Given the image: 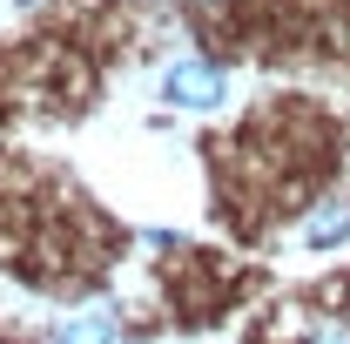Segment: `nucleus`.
<instances>
[{
	"mask_svg": "<svg viewBox=\"0 0 350 344\" xmlns=\"http://www.w3.org/2000/svg\"><path fill=\"white\" fill-rule=\"evenodd\" d=\"M222 75L209 61H169V75H162V95H169L175 108H216L222 101Z\"/></svg>",
	"mask_w": 350,
	"mask_h": 344,
	"instance_id": "obj_1",
	"label": "nucleus"
},
{
	"mask_svg": "<svg viewBox=\"0 0 350 344\" xmlns=\"http://www.w3.org/2000/svg\"><path fill=\"white\" fill-rule=\"evenodd\" d=\"M344 236H350V196H344V203L330 196L323 210L310 216V236H304V243H310V250H330V243H344Z\"/></svg>",
	"mask_w": 350,
	"mask_h": 344,
	"instance_id": "obj_2",
	"label": "nucleus"
},
{
	"mask_svg": "<svg viewBox=\"0 0 350 344\" xmlns=\"http://www.w3.org/2000/svg\"><path fill=\"white\" fill-rule=\"evenodd\" d=\"M54 344H115V324H108L101 310H81V317L61 324V338H54Z\"/></svg>",
	"mask_w": 350,
	"mask_h": 344,
	"instance_id": "obj_3",
	"label": "nucleus"
},
{
	"mask_svg": "<svg viewBox=\"0 0 350 344\" xmlns=\"http://www.w3.org/2000/svg\"><path fill=\"white\" fill-rule=\"evenodd\" d=\"M290 344H350V317H344V310H323V317H317V324H304Z\"/></svg>",
	"mask_w": 350,
	"mask_h": 344,
	"instance_id": "obj_4",
	"label": "nucleus"
},
{
	"mask_svg": "<svg viewBox=\"0 0 350 344\" xmlns=\"http://www.w3.org/2000/svg\"><path fill=\"white\" fill-rule=\"evenodd\" d=\"M189 7H222V0H189Z\"/></svg>",
	"mask_w": 350,
	"mask_h": 344,
	"instance_id": "obj_5",
	"label": "nucleus"
}]
</instances>
